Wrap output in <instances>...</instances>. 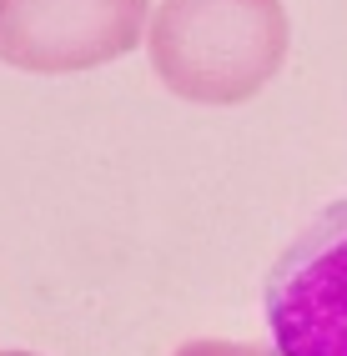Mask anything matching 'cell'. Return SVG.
Listing matches in <instances>:
<instances>
[{"label": "cell", "instance_id": "cell-1", "mask_svg": "<svg viewBox=\"0 0 347 356\" xmlns=\"http://www.w3.org/2000/svg\"><path fill=\"white\" fill-rule=\"evenodd\" d=\"M146 40L171 96L237 106L282 70L287 10L282 0H161Z\"/></svg>", "mask_w": 347, "mask_h": 356}, {"label": "cell", "instance_id": "cell-2", "mask_svg": "<svg viewBox=\"0 0 347 356\" xmlns=\"http://www.w3.org/2000/svg\"><path fill=\"white\" fill-rule=\"evenodd\" d=\"M262 312L277 356H347V201L282 251L267 271Z\"/></svg>", "mask_w": 347, "mask_h": 356}, {"label": "cell", "instance_id": "cell-3", "mask_svg": "<svg viewBox=\"0 0 347 356\" xmlns=\"http://www.w3.org/2000/svg\"><path fill=\"white\" fill-rule=\"evenodd\" d=\"M146 0H0V60L31 76H76L131 56Z\"/></svg>", "mask_w": 347, "mask_h": 356}, {"label": "cell", "instance_id": "cell-4", "mask_svg": "<svg viewBox=\"0 0 347 356\" xmlns=\"http://www.w3.org/2000/svg\"><path fill=\"white\" fill-rule=\"evenodd\" d=\"M176 356H277L267 346H247V341H187Z\"/></svg>", "mask_w": 347, "mask_h": 356}, {"label": "cell", "instance_id": "cell-5", "mask_svg": "<svg viewBox=\"0 0 347 356\" xmlns=\"http://www.w3.org/2000/svg\"><path fill=\"white\" fill-rule=\"evenodd\" d=\"M0 356H36V351H0Z\"/></svg>", "mask_w": 347, "mask_h": 356}]
</instances>
